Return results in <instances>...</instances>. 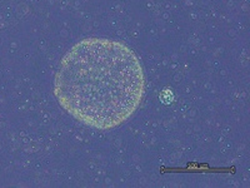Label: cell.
<instances>
[{"instance_id":"1","label":"cell","mask_w":250,"mask_h":188,"mask_svg":"<svg viewBox=\"0 0 250 188\" xmlns=\"http://www.w3.org/2000/svg\"><path fill=\"white\" fill-rule=\"evenodd\" d=\"M145 93L139 57L126 44L85 38L60 60L54 78L58 103L74 119L98 131L128 122Z\"/></svg>"}]
</instances>
